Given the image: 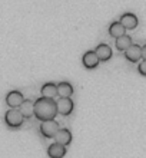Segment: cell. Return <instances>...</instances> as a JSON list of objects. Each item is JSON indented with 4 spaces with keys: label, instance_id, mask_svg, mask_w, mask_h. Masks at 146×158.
Masks as SVG:
<instances>
[{
    "label": "cell",
    "instance_id": "cell-6",
    "mask_svg": "<svg viewBox=\"0 0 146 158\" xmlns=\"http://www.w3.org/2000/svg\"><path fill=\"white\" fill-rule=\"evenodd\" d=\"M23 99L25 98L20 91H10L6 96V104L9 105V108H19Z\"/></svg>",
    "mask_w": 146,
    "mask_h": 158
},
{
    "label": "cell",
    "instance_id": "cell-2",
    "mask_svg": "<svg viewBox=\"0 0 146 158\" xmlns=\"http://www.w3.org/2000/svg\"><path fill=\"white\" fill-rule=\"evenodd\" d=\"M25 118L22 117L20 111L17 108H10L7 112L4 114V122L7 124L9 128H19L23 124Z\"/></svg>",
    "mask_w": 146,
    "mask_h": 158
},
{
    "label": "cell",
    "instance_id": "cell-4",
    "mask_svg": "<svg viewBox=\"0 0 146 158\" xmlns=\"http://www.w3.org/2000/svg\"><path fill=\"white\" fill-rule=\"evenodd\" d=\"M75 108V105H73V101L70 98H59L57 102H56V109H57V114L60 115H70L72 111Z\"/></svg>",
    "mask_w": 146,
    "mask_h": 158
},
{
    "label": "cell",
    "instance_id": "cell-8",
    "mask_svg": "<svg viewBox=\"0 0 146 158\" xmlns=\"http://www.w3.org/2000/svg\"><path fill=\"white\" fill-rule=\"evenodd\" d=\"M82 62H83V66L86 68V69H95V68H97L100 60L97 59L95 50H89V52H86V53L83 55Z\"/></svg>",
    "mask_w": 146,
    "mask_h": 158
},
{
    "label": "cell",
    "instance_id": "cell-14",
    "mask_svg": "<svg viewBox=\"0 0 146 158\" xmlns=\"http://www.w3.org/2000/svg\"><path fill=\"white\" fill-rule=\"evenodd\" d=\"M40 94H42V96H45V98H50V99L56 98V95H57L56 83H53V82L45 83V85L42 86V89H40Z\"/></svg>",
    "mask_w": 146,
    "mask_h": 158
},
{
    "label": "cell",
    "instance_id": "cell-16",
    "mask_svg": "<svg viewBox=\"0 0 146 158\" xmlns=\"http://www.w3.org/2000/svg\"><path fill=\"white\" fill-rule=\"evenodd\" d=\"M125 32H126V29L123 27V25H122L120 22H113L112 25L109 26V35L115 39L122 36V35H125Z\"/></svg>",
    "mask_w": 146,
    "mask_h": 158
},
{
    "label": "cell",
    "instance_id": "cell-5",
    "mask_svg": "<svg viewBox=\"0 0 146 158\" xmlns=\"http://www.w3.org/2000/svg\"><path fill=\"white\" fill-rule=\"evenodd\" d=\"M125 58L128 59L129 62H132V63L138 62L139 59L142 58V46L133 45V43H132V45L125 50Z\"/></svg>",
    "mask_w": 146,
    "mask_h": 158
},
{
    "label": "cell",
    "instance_id": "cell-17",
    "mask_svg": "<svg viewBox=\"0 0 146 158\" xmlns=\"http://www.w3.org/2000/svg\"><path fill=\"white\" fill-rule=\"evenodd\" d=\"M138 71H139V73H140V75L146 76V60H142V62L139 63Z\"/></svg>",
    "mask_w": 146,
    "mask_h": 158
},
{
    "label": "cell",
    "instance_id": "cell-10",
    "mask_svg": "<svg viewBox=\"0 0 146 158\" xmlns=\"http://www.w3.org/2000/svg\"><path fill=\"white\" fill-rule=\"evenodd\" d=\"M19 111H20L22 117L23 118H32L34 117V102L30 99H23V102L19 106Z\"/></svg>",
    "mask_w": 146,
    "mask_h": 158
},
{
    "label": "cell",
    "instance_id": "cell-9",
    "mask_svg": "<svg viewBox=\"0 0 146 158\" xmlns=\"http://www.w3.org/2000/svg\"><path fill=\"white\" fill-rule=\"evenodd\" d=\"M95 53H96L97 59L100 62H106V60H109L112 58V48L109 45H106V43H100V45H97Z\"/></svg>",
    "mask_w": 146,
    "mask_h": 158
},
{
    "label": "cell",
    "instance_id": "cell-11",
    "mask_svg": "<svg viewBox=\"0 0 146 158\" xmlns=\"http://www.w3.org/2000/svg\"><path fill=\"white\" fill-rule=\"evenodd\" d=\"M54 141L57 142V144H62V145H69L72 142V132L69 129H57V132L54 134Z\"/></svg>",
    "mask_w": 146,
    "mask_h": 158
},
{
    "label": "cell",
    "instance_id": "cell-18",
    "mask_svg": "<svg viewBox=\"0 0 146 158\" xmlns=\"http://www.w3.org/2000/svg\"><path fill=\"white\" fill-rule=\"evenodd\" d=\"M142 58H143V60H146V45L142 46Z\"/></svg>",
    "mask_w": 146,
    "mask_h": 158
},
{
    "label": "cell",
    "instance_id": "cell-12",
    "mask_svg": "<svg viewBox=\"0 0 146 158\" xmlns=\"http://www.w3.org/2000/svg\"><path fill=\"white\" fill-rule=\"evenodd\" d=\"M47 155L50 158H63L66 155V147L54 142V144L49 145V148H47Z\"/></svg>",
    "mask_w": 146,
    "mask_h": 158
},
{
    "label": "cell",
    "instance_id": "cell-3",
    "mask_svg": "<svg viewBox=\"0 0 146 158\" xmlns=\"http://www.w3.org/2000/svg\"><path fill=\"white\" fill-rule=\"evenodd\" d=\"M57 129H59V124L54 119L42 121V124H40V134L46 138H53L54 134L57 132Z\"/></svg>",
    "mask_w": 146,
    "mask_h": 158
},
{
    "label": "cell",
    "instance_id": "cell-7",
    "mask_svg": "<svg viewBox=\"0 0 146 158\" xmlns=\"http://www.w3.org/2000/svg\"><path fill=\"white\" fill-rule=\"evenodd\" d=\"M123 25V27H125L126 30H133L136 29V26H138L139 20L138 17L135 16L133 13H125V15H122L120 16V20H119Z\"/></svg>",
    "mask_w": 146,
    "mask_h": 158
},
{
    "label": "cell",
    "instance_id": "cell-1",
    "mask_svg": "<svg viewBox=\"0 0 146 158\" xmlns=\"http://www.w3.org/2000/svg\"><path fill=\"white\" fill-rule=\"evenodd\" d=\"M57 115V109H56V102L50 98H39L34 101V117L40 121H49L54 119Z\"/></svg>",
    "mask_w": 146,
    "mask_h": 158
},
{
    "label": "cell",
    "instance_id": "cell-13",
    "mask_svg": "<svg viewBox=\"0 0 146 158\" xmlns=\"http://www.w3.org/2000/svg\"><path fill=\"white\" fill-rule=\"evenodd\" d=\"M56 89H57V95L60 98H70L72 94H73V86H72L69 82H60L56 85Z\"/></svg>",
    "mask_w": 146,
    "mask_h": 158
},
{
    "label": "cell",
    "instance_id": "cell-15",
    "mask_svg": "<svg viewBox=\"0 0 146 158\" xmlns=\"http://www.w3.org/2000/svg\"><path fill=\"white\" fill-rule=\"evenodd\" d=\"M116 49L120 50V52H125L128 48H129L130 45H132V38L130 36H128V35H122V36H119V38H116Z\"/></svg>",
    "mask_w": 146,
    "mask_h": 158
}]
</instances>
